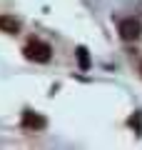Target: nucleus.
Listing matches in <instances>:
<instances>
[{"label": "nucleus", "instance_id": "obj_1", "mask_svg": "<svg viewBox=\"0 0 142 150\" xmlns=\"http://www.w3.org/2000/svg\"><path fill=\"white\" fill-rule=\"evenodd\" d=\"M25 58L27 60H35V63H47L50 60V55H53V48L47 43H42V40H30V43L25 45Z\"/></svg>", "mask_w": 142, "mask_h": 150}, {"label": "nucleus", "instance_id": "obj_2", "mask_svg": "<svg viewBox=\"0 0 142 150\" xmlns=\"http://www.w3.org/2000/svg\"><path fill=\"white\" fill-rule=\"evenodd\" d=\"M120 35H122V40H137L142 35V23L137 18H125L120 23Z\"/></svg>", "mask_w": 142, "mask_h": 150}, {"label": "nucleus", "instance_id": "obj_3", "mask_svg": "<svg viewBox=\"0 0 142 150\" xmlns=\"http://www.w3.org/2000/svg\"><path fill=\"white\" fill-rule=\"evenodd\" d=\"M22 125H25V128H32V130H40V128H45V118L27 110L25 115H22Z\"/></svg>", "mask_w": 142, "mask_h": 150}, {"label": "nucleus", "instance_id": "obj_4", "mask_svg": "<svg viewBox=\"0 0 142 150\" xmlns=\"http://www.w3.org/2000/svg\"><path fill=\"white\" fill-rule=\"evenodd\" d=\"M0 30L3 33H18L20 30V20L13 15H0Z\"/></svg>", "mask_w": 142, "mask_h": 150}, {"label": "nucleus", "instance_id": "obj_5", "mask_svg": "<svg viewBox=\"0 0 142 150\" xmlns=\"http://www.w3.org/2000/svg\"><path fill=\"white\" fill-rule=\"evenodd\" d=\"M77 58H80V68H82V70H87V68H90V58H87V50H85V48H80V50H77Z\"/></svg>", "mask_w": 142, "mask_h": 150}, {"label": "nucleus", "instance_id": "obj_6", "mask_svg": "<svg viewBox=\"0 0 142 150\" xmlns=\"http://www.w3.org/2000/svg\"><path fill=\"white\" fill-rule=\"evenodd\" d=\"M140 73H142V63H140Z\"/></svg>", "mask_w": 142, "mask_h": 150}]
</instances>
